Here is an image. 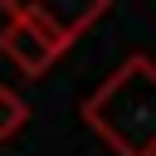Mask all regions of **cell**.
I'll return each mask as SVG.
<instances>
[{"mask_svg": "<svg viewBox=\"0 0 156 156\" xmlns=\"http://www.w3.org/2000/svg\"><path fill=\"white\" fill-rule=\"evenodd\" d=\"M24 122H29V102H24L15 88H5V83H0V141H10Z\"/></svg>", "mask_w": 156, "mask_h": 156, "instance_id": "3957f363", "label": "cell"}, {"mask_svg": "<svg viewBox=\"0 0 156 156\" xmlns=\"http://www.w3.org/2000/svg\"><path fill=\"white\" fill-rule=\"evenodd\" d=\"M78 39V29H68L49 5H10L5 10V29H0V49L5 58L24 73L39 78L54 68V58Z\"/></svg>", "mask_w": 156, "mask_h": 156, "instance_id": "7a4b0ae2", "label": "cell"}, {"mask_svg": "<svg viewBox=\"0 0 156 156\" xmlns=\"http://www.w3.org/2000/svg\"><path fill=\"white\" fill-rule=\"evenodd\" d=\"M83 117L117 156H156V63L132 54L83 102Z\"/></svg>", "mask_w": 156, "mask_h": 156, "instance_id": "6da1fadb", "label": "cell"}]
</instances>
